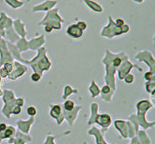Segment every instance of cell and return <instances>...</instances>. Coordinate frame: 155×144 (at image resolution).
Segmentation results:
<instances>
[{
	"instance_id": "cell-1",
	"label": "cell",
	"mask_w": 155,
	"mask_h": 144,
	"mask_svg": "<svg viewBox=\"0 0 155 144\" xmlns=\"http://www.w3.org/2000/svg\"><path fill=\"white\" fill-rule=\"evenodd\" d=\"M36 56L31 60H26V65H30L33 72H37L43 76L44 72L49 71L52 66L51 62L47 55V49L42 47L38 49Z\"/></svg>"
},
{
	"instance_id": "cell-2",
	"label": "cell",
	"mask_w": 155,
	"mask_h": 144,
	"mask_svg": "<svg viewBox=\"0 0 155 144\" xmlns=\"http://www.w3.org/2000/svg\"><path fill=\"white\" fill-rule=\"evenodd\" d=\"M117 55V53L112 52L109 49H106L104 58L102 59V64H104V82L105 84L111 87L113 90L117 89V83H116L115 74L117 73V68L112 64V59Z\"/></svg>"
},
{
	"instance_id": "cell-3",
	"label": "cell",
	"mask_w": 155,
	"mask_h": 144,
	"mask_svg": "<svg viewBox=\"0 0 155 144\" xmlns=\"http://www.w3.org/2000/svg\"><path fill=\"white\" fill-rule=\"evenodd\" d=\"M100 35L104 38H107L109 40H112L117 36L123 35L121 27H117L113 21L111 15L108 16V24L102 28Z\"/></svg>"
},
{
	"instance_id": "cell-4",
	"label": "cell",
	"mask_w": 155,
	"mask_h": 144,
	"mask_svg": "<svg viewBox=\"0 0 155 144\" xmlns=\"http://www.w3.org/2000/svg\"><path fill=\"white\" fill-rule=\"evenodd\" d=\"M135 59L139 62L145 63L149 68L150 71L155 73V59L151 51L145 49L138 52L135 55Z\"/></svg>"
},
{
	"instance_id": "cell-5",
	"label": "cell",
	"mask_w": 155,
	"mask_h": 144,
	"mask_svg": "<svg viewBox=\"0 0 155 144\" xmlns=\"http://www.w3.org/2000/svg\"><path fill=\"white\" fill-rule=\"evenodd\" d=\"M133 68H136L138 72H142L143 69L136 64L132 63L129 59H127V60L123 61V63L121 64L120 66L117 68V73L118 75V78L120 80H123V78L126 77L128 74L131 73V71Z\"/></svg>"
},
{
	"instance_id": "cell-6",
	"label": "cell",
	"mask_w": 155,
	"mask_h": 144,
	"mask_svg": "<svg viewBox=\"0 0 155 144\" xmlns=\"http://www.w3.org/2000/svg\"><path fill=\"white\" fill-rule=\"evenodd\" d=\"M49 116L56 121V124L58 126L62 124L64 121L62 105L60 103L49 105Z\"/></svg>"
},
{
	"instance_id": "cell-7",
	"label": "cell",
	"mask_w": 155,
	"mask_h": 144,
	"mask_svg": "<svg viewBox=\"0 0 155 144\" xmlns=\"http://www.w3.org/2000/svg\"><path fill=\"white\" fill-rule=\"evenodd\" d=\"M113 123L111 116L108 113H101L98 114L97 116L95 123V124H98L101 127V131L103 134H105V133L109 130L110 127L111 126Z\"/></svg>"
},
{
	"instance_id": "cell-8",
	"label": "cell",
	"mask_w": 155,
	"mask_h": 144,
	"mask_svg": "<svg viewBox=\"0 0 155 144\" xmlns=\"http://www.w3.org/2000/svg\"><path fill=\"white\" fill-rule=\"evenodd\" d=\"M13 64V71L8 76V79H9L10 80H12V81L16 80L19 79V78H21V77L24 75L26 72H27V71H28V68L26 66V64H22V63L17 62V61L14 62Z\"/></svg>"
},
{
	"instance_id": "cell-9",
	"label": "cell",
	"mask_w": 155,
	"mask_h": 144,
	"mask_svg": "<svg viewBox=\"0 0 155 144\" xmlns=\"http://www.w3.org/2000/svg\"><path fill=\"white\" fill-rule=\"evenodd\" d=\"M83 110V106L80 105H76L74 107V108L72 111L70 112H66L63 109V113L64 116V121L67 122L68 125L70 127H73L75 124L76 121L77 119L78 116H79V112Z\"/></svg>"
},
{
	"instance_id": "cell-10",
	"label": "cell",
	"mask_w": 155,
	"mask_h": 144,
	"mask_svg": "<svg viewBox=\"0 0 155 144\" xmlns=\"http://www.w3.org/2000/svg\"><path fill=\"white\" fill-rule=\"evenodd\" d=\"M33 141V137L30 134H25L21 131H16L15 136L8 140V144H26Z\"/></svg>"
},
{
	"instance_id": "cell-11",
	"label": "cell",
	"mask_w": 155,
	"mask_h": 144,
	"mask_svg": "<svg viewBox=\"0 0 155 144\" xmlns=\"http://www.w3.org/2000/svg\"><path fill=\"white\" fill-rule=\"evenodd\" d=\"M35 123V117H30L29 119L24 120L19 119L16 121L17 131H21L25 134H30V130L32 128V126Z\"/></svg>"
},
{
	"instance_id": "cell-12",
	"label": "cell",
	"mask_w": 155,
	"mask_h": 144,
	"mask_svg": "<svg viewBox=\"0 0 155 144\" xmlns=\"http://www.w3.org/2000/svg\"><path fill=\"white\" fill-rule=\"evenodd\" d=\"M112 124H113L114 128L117 130V132L119 133L121 138L127 140V139H128L129 134L127 120L117 119L115 120V121H113V122Z\"/></svg>"
},
{
	"instance_id": "cell-13",
	"label": "cell",
	"mask_w": 155,
	"mask_h": 144,
	"mask_svg": "<svg viewBox=\"0 0 155 144\" xmlns=\"http://www.w3.org/2000/svg\"><path fill=\"white\" fill-rule=\"evenodd\" d=\"M46 43V39L44 34H41L40 36H36L28 40L29 50L37 51L38 49L44 47V45Z\"/></svg>"
},
{
	"instance_id": "cell-14",
	"label": "cell",
	"mask_w": 155,
	"mask_h": 144,
	"mask_svg": "<svg viewBox=\"0 0 155 144\" xmlns=\"http://www.w3.org/2000/svg\"><path fill=\"white\" fill-rule=\"evenodd\" d=\"M154 103L149 99H141L136 104V115L147 114L148 111L154 108Z\"/></svg>"
},
{
	"instance_id": "cell-15",
	"label": "cell",
	"mask_w": 155,
	"mask_h": 144,
	"mask_svg": "<svg viewBox=\"0 0 155 144\" xmlns=\"http://www.w3.org/2000/svg\"><path fill=\"white\" fill-rule=\"evenodd\" d=\"M87 134L95 137L96 144H110L104 138V134H102L101 130L95 126H92L87 131Z\"/></svg>"
},
{
	"instance_id": "cell-16",
	"label": "cell",
	"mask_w": 155,
	"mask_h": 144,
	"mask_svg": "<svg viewBox=\"0 0 155 144\" xmlns=\"http://www.w3.org/2000/svg\"><path fill=\"white\" fill-rule=\"evenodd\" d=\"M58 3L57 0H45V2L40 4H37L32 8L33 12H40V11H45L47 12L49 10L52 9Z\"/></svg>"
},
{
	"instance_id": "cell-17",
	"label": "cell",
	"mask_w": 155,
	"mask_h": 144,
	"mask_svg": "<svg viewBox=\"0 0 155 144\" xmlns=\"http://www.w3.org/2000/svg\"><path fill=\"white\" fill-rule=\"evenodd\" d=\"M66 34L69 37L74 40H80L84 35V32L82 31L76 24H72L67 27Z\"/></svg>"
},
{
	"instance_id": "cell-18",
	"label": "cell",
	"mask_w": 155,
	"mask_h": 144,
	"mask_svg": "<svg viewBox=\"0 0 155 144\" xmlns=\"http://www.w3.org/2000/svg\"><path fill=\"white\" fill-rule=\"evenodd\" d=\"M51 20H55V21H58L60 22L63 23L64 22V20L61 17L60 15H59V8H52V9L49 10V11H47V14L45 15V17H43V19L41 21L39 22L38 24L41 25L42 23L45 22L47 21H51Z\"/></svg>"
},
{
	"instance_id": "cell-19",
	"label": "cell",
	"mask_w": 155,
	"mask_h": 144,
	"mask_svg": "<svg viewBox=\"0 0 155 144\" xmlns=\"http://www.w3.org/2000/svg\"><path fill=\"white\" fill-rule=\"evenodd\" d=\"M116 90H113L111 87L107 84H104L101 88V99L106 102H111L113 99V95L115 93Z\"/></svg>"
},
{
	"instance_id": "cell-20",
	"label": "cell",
	"mask_w": 155,
	"mask_h": 144,
	"mask_svg": "<svg viewBox=\"0 0 155 144\" xmlns=\"http://www.w3.org/2000/svg\"><path fill=\"white\" fill-rule=\"evenodd\" d=\"M13 26L14 30L20 37H26V35H27V31L26 30V24L21 21V19L17 18L13 21Z\"/></svg>"
},
{
	"instance_id": "cell-21",
	"label": "cell",
	"mask_w": 155,
	"mask_h": 144,
	"mask_svg": "<svg viewBox=\"0 0 155 144\" xmlns=\"http://www.w3.org/2000/svg\"><path fill=\"white\" fill-rule=\"evenodd\" d=\"M147 114H142V115H136V118L138 121L139 127H142L143 130L146 131L147 129L152 128L155 126V121H148L146 117Z\"/></svg>"
},
{
	"instance_id": "cell-22",
	"label": "cell",
	"mask_w": 155,
	"mask_h": 144,
	"mask_svg": "<svg viewBox=\"0 0 155 144\" xmlns=\"http://www.w3.org/2000/svg\"><path fill=\"white\" fill-rule=\"evenodd\" d=\"M16 127L13 125H8L7 128L5 131H0V143L5 140H8V139L13 137L16 134Z\"/></svg>"
},
{
	"instance_id": "cell-23",
	"label": "cell",
	"mask_w": 155,
	"mask_h": 144,
	"mask_svg": "<svg viewBox=\"0 0 155 144\" xmlns=\"http://www.w3.org/2000/svg\"><path fill=\"white\" fill-rule=\"evenodd\" d=\"M98 109H99V105L97 102H92L90 105V117L87 121V124L89 126H92L95 123L97 116L98 115Z\"/></svg>"
},
{
	"instance_id": "cell-24",
	"label": "cell",
	"mask_w": 155,
	"mask_h": 144,
	"mask_svg": "<svg viewBox=\"0 0 155 144\" xmlns=\"http://www.w3.org/2000/svg\"><path fill=\"white\" fill-rule=\"evenodd\" d=\"M71 134V131L70 130H67V131L61 132L59 134L57 135H52L51 134H49L46 136L45 140H44L43 144H56L55 143V140L57 138H60V137H63V136H67Z\"/></svg>"
},
{
	"instance_id": "cell-25",
	"label": "cell",
	"mask_w": 155,
	"mask_h": 144,
	"mask_svg": "<svg viewBox=\"0 0 155 144\" xmlns=\"http://www.w3.org/2000/svg\"><path fill=\"white\" fill-rule=\"evenodd\" d=\"M88 90L91 95V98L92 99H96L97 97L100 96L101 93V88L98 87L96 81L95 80H92L88 87Z\"/></svg>"
},
{
	"instance_id": "cell-26",
	"label": "cell",
	"mask_w": 155,
	"mask_h": 144,
	"mask_svg": "<svg viewBox=\"0 0 155 144\" xmlns=\"http://www.w3.org/2000/svg\"><path fill=\"white\" fill-rule=\"evenodd\" d=\"M5 36H6L8 38V40H9V41L8 42L14 44L16 43L17 40L21 38L17 35V33L15 32L12 27H9V28L6 29V30H5Z\"/></svg>"
},
{
	"instance_id": "cell-27",
	"label": "cell",
	"mask_w": 155,
	"mask_h": 144,
	"mask_svg": "<svg viewBox=\"0 0 155 144\" xmlns=\"http://www.w3.org/2000/svg\"><path fill=\"white\" fill-rule=\"evenodd\" d=\"M15 45L18 51L21 53L26 52V51L29 50V45H28V40H26V37L20 38L15 43Z\"/></svg>"
},
{
	"instance_id": "cell-28",
	"label": "cell",
	"mask_w": 155,
	"mask_h": 144,
	"mask_svg": "<svg viewBox=\"0 0 155 144\" xmlns=\"http://www.w3.org/2000/svg\"><path fill=\"white\" fill-rule=\"evenodd\" d=\"M79 93V90L78 89H75L70 85H66L64 86V89H63V93H62V99L64 100L68 99V98L73 94H78Z\"/></svg>"
},
{
	"instance_id": "cell-29",
	"label": "cell",
	"mask_w": 155,
	"mask_h": 144,
	"mask_svg": "<svg viewBox=\"0 0 155 144\" xmlns=\"http://www.w3.org/2000/svg\"><path fill=\"white\" fill-rule=\"evenodd\" d=\"M83 2H85V5L94 12H96V13L103 12V8L98 2L92 1V0H83Z\"/></svg>"
},
{
	"instance_id": "cell-30",
	"label": "cell",
	"mask_w": 155,
	"mask_h": 144,
	"mask_svg": "<svg viewBox=\"0 0 155 144\" xmlns=\"http://www.w3.org/2000/svg\"><path fill=\"white\" fill-rule=\"evenodd\" d=\"M136 136L138 137L140 144H151L152 143L150 136L145 130H139L138 134H136Z\"/></svg>"
},
{
	"instance_id": "cell-31",
	"label": "cell",
	"mask_w": 155,
	"mask_h": 144,
	"mask_svg": "<svg viewBox=\"0 0 155 144\" xmlns=\"http://www.w3.org/2000/svg\"><path fill=\"white\" fill-rule=\"evenodd\" d=\"M3 102H11V101H14L16 99V96H15V93L13 90L9 89H6L3 90Z\"/></svg>"
},
{
	"instance_id": "cell-32",
	"label": "cell",
	"mask_w": 155,
	"mask_h": 144,
	"mask_svg": "<svg viewBox=\"0 0 155 144\" xmlns=\"http://www.w3.org/2000/svg\"><path fill=\"white\" fill-rule=\"evenodd\" d=\"M8 6H10L13 9H18L24 6V2L20 0H5Z\"/></svg>"
},
{
	"instance_id": "cell-33",
	"label": "cell",
	"mask_w": 155,
	"mask_h": 144,
	"mask_svg": "<svg viewBox=\"0 0 155 144\" xmlns=\"http://www.w3.org/2000/svg\"><path fill=\"white\" fill-rule=\"evenodd\" d=\"M145 88L146 92L154 98L155 94V81H146L145 83Z\"/></svg>"
},
{
	"instance_id": "cell-34",
	"label": "cell",
	"mask_w": 155,
	"mask_h": 144,
	"mask_svg": "<svg viewBox=\"0 0 155 144\" xmlns=\"http://www.w3.org/2000/svg\"><path fill=\"white\" fill-rule=\"evenodd\" d=\"M48 24L50 25L54 30H60L62 29V24L58 21H55V20H51V21H47L42 23L41 25Z\"/></svg>"
},
{
	"instance_id": "cell-35",
	"label": "cell",
	"mask_w": 155,
	"mask_h": 144,
	"mask_svg": "<svg viewBox=\"0 0 155 144\" xmlns=\"http://www.w3.org/2000/svg\"><path fill=\"white\" fill-rule=\"evenodd\" d=\"M75 106V102L73 100H71V99H66V100H64V103L62 104L63 109H64V111H66V112L72 111V110L74 109Z\"/></svg>"
},
{
	"instance_id": "cell-36",
	"label": "cell",
	"mask_w": 155,
	"mask_h": 144,
	"mask_svg": "<svg viewBox=\"0 0 155 144\" xmlns=\"http://www.w3.org/2000/svg\"><path fill=\"white\" fill-rule=\"evenodd\" d=\"M128 121H130L132 124L134 126L135 130H136V134H138V131H139V125H138V121H137V118H136V114H132L129 116H128Z\"/></svg>"
},
{
	"instance_id": "cell-37",
	"label": "cell",
	"mask_w": 155,
	"mask_h": 144,
	"mask_svg": "<svg viewBox=\"0 0 155 144\" xmlns=\"http://www.w3.org/2000/svg\"><path fill=\"white\" fill-rule=\"evenodd\" d=\"M26 112L27 114V115H29L30 117H36L37 115V109L34 106H28L26 109Z\"/></svg>"
},
{
	"instance_id": "cell-38",
	"label": "cell",
	"mask_w": 155,
	"mask_h": 144,
	"mask_svg": "<svg viewBox=\"0 0 155 144\" xmlns=\"http://www.w3.org/2000/svg\"><path fill=\"white\" fill-rule=\"evenodd\" d=\"M144 79L145 81H155V73L150 71L144 74Z\"/></svg>"
},
{
	"instance_id": "cell-39",
	"label": "cell",
	"mask_w": 155,
	"mask_h": 144,
	"mask_svg": "<svg viewBox=\"0 0 155 144\" xmlns=\"http://www.w3.org/2000/svg\"><path fill=\"white\" fill-rule=\"evenodd\" d=\"M123 80L125 82V83H127V84H132V83H134L135 81L134 74H132V73H129V74H127V75L123 78Z\"/></svg>"
},
{
	"instance_id": "cell-40",
	"label": "cell",
	"mask_w": 155,
	"mask_h": 144,
	"mask_svg": "<svg viewBox=\"0 0 155 144\" xmlns=\"http://www.w3.org/2000/svg\"><path fill=\"white\" fill-rule=\"evenodd\" d=\"M42 76L40 74H39V73H37V72H33L31 75H30V79L33 83L40 82L42 80Z\"/></svg>"
},
{
	"instance_id": "cell-41",
	"label": "cell",
	"mask_w": 155,
	"mask_h": 144,
	"mask_svg": "<svg viewBox=\"0 0 155 144\" xmlns=\"http://www.w3.org/2000/svg\"><path fill=\"white\" fill-rule=\"evenodd\" d=\"M22 112V107L18 106H15L11 110V115H13L17 116L20 115Z\"/></svg>"
},
{
	"instance_id": "cell-42",
	"label": "cell",
	"mask_w": 155,
	"mask_h": 144,
	"mask_svg": "<svg viewBox=\"0 0 155 144\" xmlns=\"http://www.w3.org/2000/svg\"><path fill=\"white\" fill-rule=\"evenodd\" d=\"M76 24L77 25L78 27H79L82 31H83V32L85 31V30H87V28H88V25H87L86 22L84 21H79Z\"/></svg>"
},
{
	"instance_id": "cell-43",
	"label": "cell",
	"mask_w": 155,
	"mask_h": 144,
	"mask_svg": "<svg viewBox=\"0 0 155 144\" xmlns=\"http://www.w3.org/2000/svg\"><path fill=\"white\" fill-rule=\"evenodd\" d=\"M3 68H5L6 70V71L8 73V74H10V73H11V71H13V68H14V64H13V62H6L3 65Z\"/></svg>"
},
{
	"instance_id": "cell-44",
	"label": "cell",
	"mask_w": 155,
	"mask_h": 144,
	"mask_svg": "<svg viewBox=\"0 0 155 144\" xmlns=\"http://www.w3.org/2000/svg\"><path fill=\"white\" fill-rule=\"evenodd\" d=\"M15 102H16V106L24 107L25 105V99L23 97H17V98H16Z\"/></svg>"
},
{
	"instance_id": "cell-45",
	"label": "cell",
	"mask_w": 155,
	"mask_h": 144,
	"mask_svg": "<svg viewBox=\"0 0 155 144\" xmlns=\"http://www.w3.org/2000/svg\"><path fill=\"white\" fill-rule=\"evenodd\" d=\"M130 27L129 25L125 24L123 27H121V30H122V34H127L130 31Z\"/></svg>"
},
{
	"instance_id": "cell-46",
	"label": "cell",
	"mask_w": 155,
	"mask_h": 144,
	"mask_svg": "<svg viewBox=\"0 0 155 144\" xmlns=\"http://www.w3.org/2000/svg\"><path fill=\"white\" fill-rule=\"evenodd\" d=\"M114 23H115V24L117 25V27H123V25L125 24L124 20H123L122 18L116 19V21H114Z\"/></svg>"
},
{
	"instance_id": "cell-47",
	"label": "cell",
	"mask_w": 155,
	"mask_h": 144,
	"mask_svg": "<svg viewBox=\"0 0 155 144\" xmlns=\"http://www.w3.org/2000/svg\"><path fill=\"white\" fill-rule=\"evenodd\" d=\"M44 26V27H43V29H44V31H45V33H46V34H51V32H52L53 30V28L52 27H51V26H50V25H48V24H45V25H43Z\"/></svg>"
},
{
	"instance_id": "cell-48",
	"label": "cell",
	"mask_w": 155,
	"mask_h": 144,
	"mask_svg": "<svg viewBox=\"0 0 155 144\" xmlns=\"http://www.w3.org/2000/svg\"><path fill=\"white\" fill-rule=\"evenodd\" d=\"M113 144H116V143H113ZM129 144H140L139 141H138V139L137 136H135V137H133L132 139H131L130 140V143Z\"/></svg>"
},
{
	"instance_id": "cell-49",
	"label": "cell",
	"mask_w": 155,
	"mask_h": 144,
	"mask_svg": "<svg viewBox=\"0 0 155 144\" xmlns=\"http://www.w3.org/2000/svg\"><path fill=\"white\" fill-rule=\"evenodd\" d=\"M8 124L6 123H4V122H2V123H0V131H5L6 128H7Z\"/></svg>"
},
{
	"instance_id": "cell-50",
	"label": "cell",
	"mask_w": 155,
	"mask_h": 144,
	"mask_svg": "<svg viewBox=\"0 0 155 144\" xmlns=\"http://www.w3.org/2000/svg\"><path fill=\"white\" fill-rule=\"evenodd\" d=\"M132 1H133L134 2H136V3H138V4H141L144 2V0H132Z\"/></svg>"
},
{
	"instance_id": "cell-51",
	"label": "cell",
	"mask_w": 155,
	"mask_h": 144,
	"mask_svg": "<svg viewBox=\"0 0 155 144\" xmlns=\"http://www.w3.org/2000/svg\"><path fill=\"white\" fill-rule=\"evenodd\" d=\"M83 144H89V143H87L86 141H83Z\"/></svg>"
},
{
	"instance_id": "cell-52",
	"label": "cell",
	"mask_w": 155,
	"mask_h": 144,
	"mask_svg": "<svg viewBox=\"0 0 155 144\" xmlns=\"http://www.w3.org/2000/svg\"><path fill=\"white\" fill-rule=\"evenodd\" d=\"M66 144H69V143H66Z\"/></svg>"
},
{
	"instance_id": "cell-53",
	"label": "cell",
	"mask_w": 155,
	"mask_h": 144,
	"mask_svg": "<svg viewBox=\"0 0 155 144\" xmlns=\"http://www.w3.org/2000/svg\"><path fill=\"white\" fill-rule=\"evenodd\" d=\"M0 144H1V143H0Z\"/></svg>"
}]
</instances>
